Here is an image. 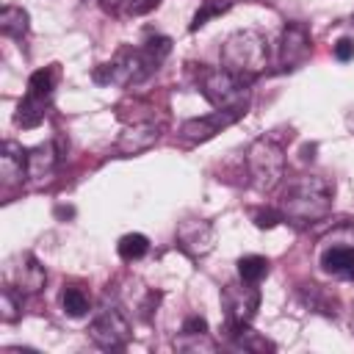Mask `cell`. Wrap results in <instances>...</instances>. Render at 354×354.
Here are the masks:
<instances>
[{"label":"cell","instance_id":"8fae6325","mask_svg":"<svg viewBox=\"0 0 354 354\" xmlns=\"http://www.w3.org/2000/svg\"><path fill=\"white\" fill-rule=\"evenodd\" d=\"M0 177L3 188H17L28 177V152L17 141H6L0 152Z\"/></svg>","mask_w":354,"mask_h":354},{"label":"cell","instance_id":"ac0fdd59","mask_svg":"<svg viewBox=\"0 0 354 354\" xmlns=\"http://www.w3.org/2000/svg\"><path fill=\"white\" fill-rule=\"evenodd\" d=\"M55 77H58L55 64H53V66H44V69H36V72L30 75V80H28V91H25V94H30V97H39V100H47V102H50L53 88H55Z\"/></svg>","mask_w":354,"mask_h":354},{"label":"cell","instance_id":"44dd1931","mask_svg":"<svg viewBox=\"0 0 354 354\" xmlns=\"http://www.w3.org/2000/svg\"><path fill=\"white\" fill-rule=\"evenodd\" d=\"M266 274H268V260L263 254H246V257L238 260V277H241V282L257 285Z\"/></svg>","mask_w":354,"mask_h":354},{"label":"cell","instance_id":"4316f807","mask_svg":"<svg viewBox=\"0 0 354 354\" xmlns=\"http://www.w3.org/2000/svg\"><path fill=\"white\" fill-rule=\"evenodd\" d=\"M335 58L337 61H351L354 58V39H348V36H343V39H337L335 41Z\"/></svg>","mask_w":354,"mask_h":354},{"label":"cell","instance_id":"9c48e42d","mask_svg":"<svg viewBox=\"0 0 354 354\" xmlns=\"http://www.w3.org/2000/svg\"><path fill=\"white\" fill-rule=\"evenodd\" d=\"M310 50H313V41H310L307 28L299 22H290L279 39V64L285 69H299L310 58Z\"/></svg>","mask_w":354,"mask_h":354},{"label":"cell","instance_id":"5b68a950","mask_svg":"<svg viewBox=\"0 0 354 354\" xmlns=\"http://www.w3.org/2000/svg\"><path fill=\"white\" fill-rule=\"evenodd\" d=\"M246 169L257 191H274L285 177V147L271 136L257 138L246 152Z\"/></svg>","mask_w":354,"mask_h":354},{"label":"cell","instance_id":"ffe728a7","mask_svg":"<svg viewBox=\"0 0 354 354\" xmlns=\"http://www.w3.org/2000/svg\"><path fill=\"white\" fill-rule=\"evenodd\" d=\"M116 252H119L122 260L133 263V260H138V257H144V254L149 252V241H147V235H141V232H127V235L119 238Z\"/></svg>","mask_w":354,"mask_h":354},{"label":"cell","instance_id":"cb8c5ba5","mask_svg":"<svg viewBox=\"0 0 354 354\" xmlns=\"http://www.w3.org/2000/svg\"><path fill=\"white\" fill-rule=\"evenodd\" d=\"M17 296H22L17 288H6L3 296H0V318H3L6 324H11V321L19 318V307H22V304H17Z\"/></svg>","mask_w":354,"mask_h":354},{"label":"cell","instance_id":"7c38bea8","mask_svg":"<svg viewBox=\"0 0 354 354\" xmlns=\"http://www.w3.org/2000/svg\"><path fill=\"white\" fill-rule=\"evenodd\" d=\"M11 282L19 293H39L47 282V271L33 254H19L17 266L11 268Z\"/></svg>","mask_w":354,"mask_h":354},{"label":"cell","instance_id":"277c9868","mask_svg":"<svg viewBox=\"0 0 354 354\" xmlns=\"http://www.w3.org/2000/svg\"><path fill=\"white\" fill-rule=\"evenodd\" d=\"M249 83L252 80H243L221 66V69H202L199 88L216 111H230V113L243 116L249 111V100H252Z\"/></svg>","mask_w":354,"mask_h":354},{"label":"cell","instance_id":"7402d4cb","mask_svg":"<svg viewBox=\"0 0 354 354\" xmlns=\"http://www.w3.org/2000/svg\"><path fill=\"white\" fill-rule=\"evenodd\" d=\"M230 6H232V0H224V3H221V0H205V3H202V8H199V11L194 14L191 30H199V28H202V25H205L207 19H213V17L224 14V11L230 8Z\"/></svg>","mask_w":354,"mask_h":354},{"label":"cell","instance_id":"30bf717a","mask_svg":"<svg viewBox=\"0 0 354 354\" xmlns=\"http://www.w3.org/2000/svg\"><path fill=\"white\" fill-rule=\"evenodd\" d=\"M177 246L188 257H202L213 249V224L205 218H185L177 227Z\"/></svg>","mask_w":354,"mask_h":354},{"label":"cell","instance_id":"ba28073f","mask_svg":"<svg viewBox=\"0 0 354 354\" xmlns=\"http://www.w3.org/2000/svg\"><path fill=\"white\" fill-rule=\"evenodd\" d=\"M241 116L238 113H230V111H213L207 116H196V119H188L183 122L180 127V138L185 144H202V141H210L216 133H221L224 127L235 124Z\"/></svg>","mask_w":354,"mask_h":354},{"label":"cell","instance_id":"603a6c76","mask_svg":"<svg viewBox=\"0 0 354 354\" xmlns=\"http://www.w3.org/2000/svg\"><path fill=\"white\" fill-rule=\"evenodd\" d=\"M160 6V0H116V11L124 17H144L149 11H155Z\"/></svg>","mask_w":354,"mask_h":354},{"label":"cell","instance_id":"5bb4252c","mask_svg":"<svg viewBox=\"0 0 354 354\" xmlns=\"http://www.w3.org/2000/svg\"><path fill=\"white\" fill-rule=\"evenodd\" d=\"M321 266L337 279H354V246H329L321 254Z\"/></svg>","mask_w":354,"mask_h":354},{"label":"cell","instance_id":"4fadbf2b","mask_svg":"<svg viewBox=\"0 0 354 354\" xmlns=\"http://www.w3.org/2000/svg\"><path fill=\"white\" fill-rule=\"evenodd\" d=\"M158 138H160V124H155V122H138V124L127 127V130L119 136L116 147H119V152H124V155H136V152L149 149Z\"/></svg>","mask_w":354,"mask_h":354},{"label":"cell","instance_id":"8992f818","mask_svg":"<svg viewBox=\"0 0 354 354\" xmlns=\"http://www.w3.org/2000/svg\"><path fill=\"white\" fill-rule=\"evenodd\" d=\"M88 335L100 348H122L130 340V324L119 307H102L91 321Z\"/></svg>","mask_w":354,"mask_h":354},{"label":"cell","instance_id":"2e32d148","mask_svg":"<svg viewBox=\"0 0 354 354\" xmlns=\"http://www.w3.org/2000/svg\"><path fill=\"white\" fill-rule=\"evenodd\" d=\"M30 28V17L19 6H3L0 11V33L8 39H22Z\"/></svg>","mask_w":354,"mask_h":354},{"label":"cell","instance_id":"484cf974","mask_svg":"<svg viewBox=\"0 0 354 354\" xmlns=\"http://www.w3.org/2000/svg\"><path fill=\"white\" fill-rule=\"evenodd\" d=\"M183 335H207V321L202 315H188L183 321Z\"/></svg>","mask_w":354,"mask_h":354},{"label":"cell","instance_id":"d4e9b609","mask_svg":"<svg viewBox=\"0 0 354 354\" xmlns=\"http://www.w3.org/2000/svg\"><path fill=\"white\" fill-rule=\"evenodd\" d=\"M282 221V213L279 210H257L254 213V224L260 227V230H271V227H277Z\"/></svg>","mask_w":354,"mask_h":354},{"label":"cell","instance_id":"d6986e66","mask_svg":"<svg viewBox=\"0 0 354 354\" xmlns=\"http://www.w3.org/2000/svg\"><path fill=\"white\" fill-rule=\"evenodd\" d=\"M61 307H64L66 315H72V318H83V315L91 310V301H88V296H86L83 288L69 285V288H64V293H61Z\"/></svg>","mask_w":354,"mask_h":354},{"label":"cell","instance_id":"6da1fadb","mask_svg":"<svg viewBox=\"0 0 354 354\" xmlns=\"http://www.w3.org/2000/svg\"><path fill=\"white\" fill-rule=\"evenodd\" d=\"M171 53V39L169 36H149L141 47H124L116 53L113 61L102 64L94 72L97 83H119V86H133L147 80L163 58Z\"/></svg>","mask_w":354,"mask_h":354},{"label":"cell","instance_id":"9a60e30c","mask_svg":"<svg viewBox=\"0 0 354 354\" xmlns=\"http://www.w3.org/2000/svg\"><path fill=\"white\" fill-rule=\"evenodd\" d=\"M55 163H58V155H55L53 144H39L36 149L28 152V177L33 183H41L53 174Z\"/></svg>","mask_w":354,"mask_h":354},{"label":"cell","instance_id":"52a82bcc","mask_svg":"<svg viewBox=\"0 0 354 354\" xmlns=\"http://www.w3.org/2000/svg\"><path fill=\"white\" fill-rule=\"evenodd\" d=\"M260 304V290L252 282L243 285H227L224 288V310H227V324L230 329L249 326L254 318V310Z\"/></svg>","mask_w":354,"mask_h":354},{"label":"cell","instance_id":"3957f363","mask_svg":"<svg viewBox=\"0 0 354 354\" xmlns=\"http://www.w3.org/2000/svg\"><path fill=\"white\" fill-rule=\"evenodd\" d=\"M268 64V41L257 30H235L221 44V66L243 80H254Z\"/></svg>","mask_w":354,"mask_h":354},{"label":"cell","instance_id":"e0dca14e","mask_svg":"<svg viewBox=\"0 0 354 354\" xmlns=\"http://www.w3.org/2000/svg\"><path fill=\"white\" fill-rule=\"evenodd\" d=\"M44 105H47V100H39V97L25 94L19 100V105H17V113H14L17 127H39L41 119H44Z\"/></svg>","mask_w":354,"mask_h":354},{"label":"cell","instance_id":"7a4b0ae2","mask_svg":"<svg viewBox=\"0 0 354 354\" xmlns=\"http://www.w3.org/2000/svg\"><path fill=\"white\" fill-rule=\"evenodd\" d=\"M332 199H335V183H329L324 174H301L293 177L282 191L279 213L282 218L313 224L332 210Z\"/></svg>","mask_w":354,"mask_h":354}]
</instances>
